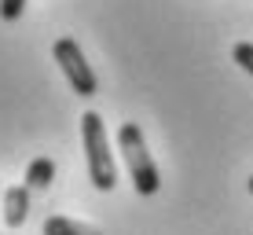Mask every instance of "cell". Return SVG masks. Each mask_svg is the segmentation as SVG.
I'll use <instances>...</instances> for the list:
<instances>
[{
    "label": "cell",
    "mask_w": 253,
    "mask_h": 235,
    "mask_svg": "<svg viewBox=\"0 0 253 235\" xmlns=\"http://www.w3.org/2000/svg\"><path fill=\"white\" fill-rule=\"evenodd\" d=\"M250 195H253V177H250Z\"/></svg>",
    "instance_id": "cell-9"
},
{
    "label": "cell",
    "mask_w": 253,
    "mask_h": 235,
    "mask_svg": "<svg viewBox=\"0 0 253 235\" xmlns=\"http://www.w3.org/2000/svg\"><path fill=\"white\" fill-rule=\"evenodd\" d=\"M81 140H84V162H88V180L99 191H114L118 184V165H114V151L107 140V125L103 118L88 110L81 118Z\"/></svg>",
    "instance_id": "cell-1"
},
{
    "label": "cell",
    "mask_w": 253,
    "mask_h": 235,
    "mask_svg": "<svg viewBox=\"0 0 253 235\" xmlns=\"http://www.w3.org/2000/svg\"><path fill=\"white\" fill-rule=\"evenodd\" d=\"M231 59H235V63H239L250 77H253V45H250V41H239V45L231 48Z\"/></svg>",
    "instance_id": "cell-7"
},
{
    "label": "cell",
    "mask_w": 253,
    "mask_h": 235,
    "mask_svg": "<svg viewBox=\"0 0 253 235\" xmlns=\"http://www.w3.org/2000/svg\"><path fill=\"white\" fill-rule=\"evenodd\" d=\"M51 55H55L59 70H63V77L70 81V89H74L77 95H84V99H88V95L99 92L95 70L88 66V59H84V51H81V45H77L74 37H59L55 48H51Z\"/></svg>",
    "instance_id": "cell-3"
},
{
    "label": "cell",
    "mask_w": 253,
    "mask_h": 235,
    "mask_svg": "<svg viewBox=\"0 0 253 235\" xmlns=\"http://www.w3.org/2000/svg\"><path fill=\"white\" fill-rule=\"evenodd\" d=\"M51 180H55V162L51 158H33L30 169H26V188L30 191H44Z\"/></svg>",
    "instance_id": "cell-6"
},
{
    "label": "cell",
    "mask_w": 253,
    "mask_h": 235,
    "mask_svg": "<svg viewBox=\"0 0 253 235\" xmlns=\"http://www.w3.org/2000/svg\"><path fill=\"white\" fill-rule=\"evenodd\" d=\"M26 4H30V0H0V19L4 22H19Z\"/></svg>",
    "instance_id": "cell-8"
},
{
    "label": "cell",
    "mask_w": 253,
    "mask_h": 235,
    "mask_svg": "<svg viewBox=\"0 0 253 235\" xmlns=\"http://www.w3.org/2000/svg\"><path fill=\"white\" fill-rule=\"evenodd\" d=\"M44 235H99V228H92L84 221H74V217H48Z\"/></svg>",
    "instance_id": "cell-5"
},
{
    "label": "cell",
    "mask_w": 253,
    "mask_h": 235,
    "mask_svg": "<svg viewBox=\"0 0 253 235\" xmlns=\"http://www.w3.org/2000/svg\"><path fill=\"white\" fill-rule=\"evenodd\" d=\"M26 217H30V188H7L4 191V224L7 228H22Z\"/></svg>",
    "instance_id": "cell-4"
},
{
    "label": "cell",
    "mask_w": 253,
    "mask_h": 235,
    "mask_svg": "<svg viewBox=\"0 0 253 235\" xmlns=\"http://www.w3.org/2000/svg\"><path fill=\"white\" fill-rule=\"evenodd\" d=\"M118 147H121V158L128 165V177L139 195H154L162 188V177H158V165H154L151 151H147V140H143V129L136 121H125L118 129Z\"/></svg>",
    "instance_id": "cell-2"
}]
</instances>
